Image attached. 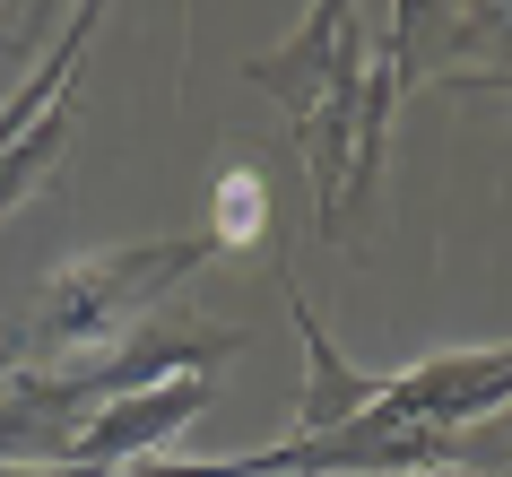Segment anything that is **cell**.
<instances>
[{
	"mask_svg": "<svg viewBox=\"0 0 512 477\" xmlns=\"http://www.w3.org/2000/svg\"><path fill=\"white\" fill-rule=\"evenodd\" d=\"M70 139H79V105H70V96H53V105H44V113L27 122V131H18V148L0 157V226H9V217H18V209L35 200V191H44V183L61 174Z\"/></svg>",
	"mask_w": 512,
	"mask_h": 477,
	"instance_id": "6",
	"label": "cell"
},
{
	"mask_svg": "<svg viewBox=\"0 0 512 477\" xmlns=\"http://www.w3.org/2000/svg\"><path fill=\"white\" fill-rule=\"evenodd\" d=\"M200 408H209V373H174L157 391L105 399V408H87V425H79V460L113 469V460H139V451H165Z\"/></svg>",
	"mask_w": 512,
	"mask_h": 477,
	"instance_id": "5",
	"label": "cell"
},
{
	"mask_svg": "<svg viewBox=\"0 0 512 477\" xmlns=\"http://www.w3.org/2000/svg\"><path fill=\"white\" fill-rule=\"evenodd\" d=\"M209 235H131V243H96L44 269L35 313L18 330H0V373H70L96 365L113 339H131L148 313H165L183 295L191 269H209Z\"/></svg>",
	"mask_w": 512,
	"mask_h": 477,
	"instance_id": "1",
	"label": "cell"
},
{
	"mask_svg": "<svg viewBox=\"0 0 512 477\" xmlns=\"http://www.w3.org/2000/svg\"><path fill=\"white\" fill-rule=\"evenodd\" d=\"M0 44H9V53H18V35H9V18H0Z\"/></svg>",
	"mask_w": 512,
	"mask_h": 477,
	"instance_id": "10",
	"label": "cell"
},
{
	"mask_svg": "<svg viewBox=\"0 0 512 477\" xmlns=\"http://www.w3.org/2000/svg\"><path fill=\"white\" fill-rule=\"evenodd\" d=\"M278 295H287L296 339H304V399H296V417H287V443H304V434H330V425L365 417V408H374V391H382V373L348 365V356L330 347L322 313H313V295L296 287V269H287V261H278Z\"/></svg>",
	"mask_w": 512,
	"mask_h": 477,
	"instance_id": "4",
	"label": "cell"
},
{
	"mask_svg": "<svg viewBox=\"0 0 512 477\" xmlns=\"http://www.w3.org/2000/svg\"><path fill=\"white\" fill-rule=\"evenodd\" d=\"M235 330L226 321H191V313H148L131 330V339H113L96 365H70V373H35L44 391L70 408V417H87V408H105V399H131V391H157V382H174V373H209V356H235Z\"/></svg>",
	"mask_w": 512,
	"mask_h": 477,
	"instance_id": "2",
	"label": "cell"
},
{
	"mask_svg": "<svg viewBox=\"0 0 512 477\" xmlns=\"http://www.w3.org/2000/svg\"><path fill=\"white\" fill-rule=\"evenodd\" d=\"M61 0H0V18H9V35H18V53L35 44V18H53Z\"/></svg>",
	"mask_w": 512,
	"mask_h": 477,
	"instance_id": "9",
	"label": "cell"
},
{
	"mask_svg": "<svg viewBox=\"0 0 512 477\" xmlns=\"http://www.w3.org/2000/svg\"><path fill=\"white\" fill-rule=\"evenodd\" d=\"M261 226H270V183L252 174V165H226L209 191V252H235V243H261Z\"/></svg>",
	"mask_w": 512,
	"mask_h": 477,
	"instance_id": "7",
	"label": "cell"
},
{
	"mask_svg": "<svg viewBox=\"0 0 512 477\" xmlns=\"http://www.w3.org/2000/svg\"><path fill=\"white\" fill-rule=\"evenodd\" d=\"M512 391V347H452V356H426V365H408V373H382V391H374V417H408V425H478L495 417Z\"/></svg>",
	"mask_w": 512,
	"mask_h": 477,
	"instance_id": "3",
	"label": "cell"
},
{
	"mask_svg": "<svg viewBox=\"0 0 512 477\" xmlns=\"http://www.w3.org/2000/svg\"><path fill=\"white\" fill-rule=\"evenodd\" d=\"M0 477H105L96 460H0Z\"/></svg>",
	"mask_w": 512,
	"mask_h": 477,
	"instance_id": "8",
	"label": "cell"
}]
</instances>
